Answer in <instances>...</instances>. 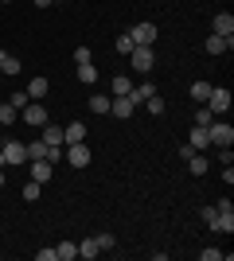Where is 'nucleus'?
I'll return each mask as SVG.
<instances>
[{
  "label": "nucleus",
  "instance_id": "nucleus-1",
  "mask_svg": "<svg viewBox=\"0 0 234 261\" xmlns=\"http://www.w3.org/2000/svg\"><path fill=\"white\" fill-rule=\"evenodd\" d=\"M207 133H211V144H215V148H230V144H234V129L226 125V121H219V117L207 125Z\"/></svg>",
  "mask_w": 234,
  "mask_h": 261
},
{
  "label": "nucleus",
  "instance_id": "nucleus-2",
  "mask_svg": "<svg viewBox=\"0 0 234 261\" xmlns=\"http://www.w3.org/2000/svg\"><path fill=\"white\" fill-rule=\"evenodd\" d=\"M23 160H28V144L8 141L4 148H0V168H12V164H23Z\"/></svg>",
  "mask_w": 234,
  "mask_h": 261
},
{
  "label": "nucleus",
  "instance_id": "nucleus-3",
  "mask_svg": "<svg viewBox=\"0 0 234 261\" xmlns=\"http://www.w3.org/2000/svg\"><path fill=\"white\" fill-rule=\"evenodd\" d=\"M156 35H160V32H156V23H133V32H129V39H133V47H152L156 43Z\"/></svg>",
  "mask_w": 234,
  "mask_h": 261
},
{
  "label": "nucleus",
  "instance_id": "nucleus-4",
  "mask_svg": "<svg viewBox=\"0 0 234 261\" xmlns=\"http://www.w3.org/2000/svg\"><path fill=\"white\" fill-rule=\"evenodd\" d=\"M90 148H86V141H74V144H67V152H63V160H70V168H86L90 164Z\"/></svg>",
  "mask_w": 234,
  "mask_h": 261
},
{
  "label": "nucleus",
  "instance_id": "nucleus-5",
  "mask_svg": "<svg viewBox=\"0 0 234 261\" xmlns=\"http://www.w3.org/2000/svg\"><path fill=\"white\" fill-rule=\"evenodd\" d=\"M20 117L28 121V125H35V129H39V125H47V109H43V101H28V106L20 109Z\"/></svg>",
  "mask_w": 234,
  "mask_h": 261
},
{
  "label": "nucleus",
  "instance_id": "nucleus-6",
  "mask_svg": "<svg viewBox=\"0 0 234 261\" xmlns=\"http://www.w3.org/2000/svg\"><path fill=\"white\" fill-rule=\"evenodd\" d=\"M203 106H207V109H211V113H215V117H223V113H226V109H230V90H211V98H207V101H203Z\"/></svg>",
  "mask_w": 234,
  "mask_h": 261
},
{
  "label": "nucleus",
  "instance_id": "nucleus-7",
  "mask_svg": "<svg viewBox=\"0 0 234 261\" xmlns=\"http://www.w3.org/2000/svg\"><path fill=\"white\" fill-rule=\"evenodd\" d=\"M129 55H133V70H137V74H148V70H152V63H156L152 47H133Z\"/></svg>",
  "mask_w": 234,
  "mask_h": 261
},
{
  "label": "nucleus",
  "instance_id": "nucleus-8",
  "mask_svg": "<svg viewBox=\"0 0 234 261\" xmlns=\"http://www.w3.org/2000/svg\"><path fill=\"white\" fill-rule=\"evenodd\" d=\"M230 47H234V35H226V39H223V35H211V39L203 43V51L219 59V55H226V51H230Z\"/></svg>",
  "mask_w": 234,
  "mask_h": 261
},
{
  "label": "nucleus",
  "instance_id": "nucleus-9",
  "mask_svg": "<svg viewBox=\"0 0 234 261\" xmlns=\"http://www.w3.org/2000/svg\"><path fill=\"white\" fill-rule=\"evenodd\" d=\"M133 101H129V98H125V94H113V98H110V113H113V117H133Z\"/></svg>",
  "mask_w": 234,
  "mask_h": 261
},
{
  "label": "nucleus",
  "instance_id": "nucleus-10",
  "mask_svg": "<svg viewBox=\"0 0 234 261\" xmlns=\"http://www.w3.org/2000/svg\"><path fill=\"white\" fill-rule=\"evenodd\" d=\"M191 148L195 152H203V148H211V133H207V125H191Z\"/></svg>",
  "mask_w": 234,
  "mask_h": 261
},
{
  "label": "nucleus",
  "instance_id": "nucleus-11",
  "mask_svg": "<svg viewBox=\"0 0 234 261\" xmlns=\"http://www.w3.org/2000/svg\"><path fill=\"white\" fill-rule=\"evenodd\" d=\"M211 28H215V35H223V39H226V35H234V16H230V12H219Z\"/></svg>",
  "mask_w": 234,
  "mask_h": 261
},
{
  "label": "nucleus",
  "instance_id": "nucleus-12",
  "mask_svg": "<svg viewBox=\"0 0 234 261\" xmlns=\"http://www.w3.org/2000/svg\"><path fill=\"white\" fill-rule=\"evenodd\" d=\"M74 141H86V125L82 121H70L67 129H63V144H74Z\"/></svg>",
  "mask_w": 234,
  "mask_h": 261
},
{
  "label": "nucleus",
  "instance_id": "nucleus-13",
  "mask_svg": "<svg viewBox=\"0 0 234 261\" xmlns=\"http://www.w3.org/2000/svg\"><path fill=\"white\" fill-rule=\"evenodd\" d=\"M20 66H23V63L16 59V55L0 51V74H8V78H12V74H20Z\"/></svg>",
  "mask_w": 234,
  "mask_h": 261
},
{
  "label": "nucleus",
  "instance_id": "nucleus-14",
  "mask_svg": "<svg viewBox=\"0 0 234 261\" xmlns=\"http://www.w3.org/2000/svg\"><path fill=\"white\" fill-rule=\"evenodd\" d=\"M51 168H55V164H47V160H32V179H35V184H47V179H51Z\"/></svg>",
  "mask_w": 234,
  "mask_h": 261
},
{
  "label": "nucleus",
  "instance_id": "nucleus-15",
  "mask_svg": "<svg viewBox=\"0 0 234 261\" xmlns=\"http://www.w3.org/2000/svg\"><path fill=\"white\" fill-rule=\"evenodd\" d=\"M152 94H156V86H152V82H145V86L129 90V101H133V106H145V101L152 98Z\"/></svg>",
  "mask_w": 234,
  "mask_h": 261
},
{
  "label": "nucleus",
  "instance_id": "nucleus-16",
  "mask_svg": "<svg viewBox=\"0 0 234 261\" xmlns=\"http://www.w3.org/2000/svg\"><path fill=\"white\" fill-rule=\"evenodd\" d=\"M207 168H211V164H207V156H203V152L188 156V172L195 175V179H199V175H207Z\"/></svg>",
  "mask_w": 234,
  "mask_h": 261
},
{
  "label": "nucleus",
  "instance_id": "nucleus-17",
  "mask_svg": "<svg viewBox=\"0 0 234 261\" xmlns=\"http://www.w3.org/2000/svg\"><path fill=\"white\" fill-rule=\"evenodd\" d=\"M43 94H47V78L39 74V78L28 82V98H32V101H43Z\"/></svg>",
  "mask_w": 234,
  "mask_h": 261
},
{
  "label": "nucleus",
  "instance_id": "nucleus-18",
  "mask_svg": "<svg viewBox=\"0 0 234 261\" xmlns=\"http://www.w3.org/2000/svg\"><path fill=\"white\" fill-rule=\"evenodd\" d=\"M55 257L59 261H74L78 257V246H74V242H59V246H55Z\"/></svg>",
  "mask_w": 234,
  "mask_h": 261
},
{
  "label": "nucleus",
  "instance_id": "nucleus-19",
  "mask_svg": "<svg viewBox=\"0 0 234 261\" xmlns=\"http://www.w3.org/2000/svg\"><path fill=\"white\" fill-rule=\"evenodd\" d=\"M207 226H211V230H223V234H230V230H234V215H215Z\"/></svg>",
  "mask_w": 234,
  "mask_h": 261
},
{
  "label": "nucleus",
  "instance_id": "nucleus-20",
  "mask_svg": "<svg viewBox=\"0 0 234 261\" xmlns=\"http://www.w3.org/2000/svg\"><path fill=\"white\" fill-rule=\"evenodd\" d=\"M98 238H86V242H78V257H98Z\"/></svg>",
  "mask_w": 234,
  "mask_h": 261
},
{
  "label": "nucleus",
  "instance_id": "nucleus-21",
  "mask_svg": "<svg viewBox=\"0 0 234 261\" xmlns=\"http://www.w3.org/2000/svg\"><path fill=\"white\" fill-rule=\"evenodd\" d=\"M94 78H98V66H94V63H78V82H86V86H90Z\"/></svg>",
  "mask_w": 234,
  "mask_h": 261
},
{
  "label": "nucleus",
  "instance_id": "nucleus-22",
  "mask_svg": "<svg viewBox=\"0 0 234 261\" xmlns=\"http://www.w3.org/2000/svg\"><path fill=\"white\" fill-rule=\"evenodd\" d=\"M211 82H195V86H191V98H195V101H199V106H203V101H207V98H211Z\"/></svg>",
  "mask_w": 234,
  "mask_h": 261
},
{
  "label": "nucleus",
  "instance_id": "nucleus-23",
  "mask_svg": "<svg viewBox=\"0 0 234 261\" xmlns=\"http://www.w3.org/2000/svg\"><path fill=\"white\" fill-rule=\"evenodd\" d=\"M43 144H63V129L59 125H43Z\"/></svg>",
  "mask_w": 234,
  "mask_h": 261
},
{
  "label": "nucleus",
  "instance_id": "nucleus-24",
  "mask_svg": "<svg viewBox=\"0 0 234 261\" xmlns=\"http://www.w3.org/2000/svg\"><path fill=\"white\" fill-rule=\"evenodd\" d=\"M16 117H20V109H16V106H8V101H0V125H12Z\"/></svg>",
  "mask_w": 234,
  "mask_h": 261
},
{
  "label": "nucleus",
  "instance_id": "nucleus-25",
  "mask_svg": "<svg viewBox=\"0 0 234 261\" xmlns=\"http://www.w3.org/2000/svg\"><path fill=\"white\" fill-rule=\"evenodd\" d=\"M110 90H113V94H125V98H129V90H133V82H129L125 74H117V78L110 82Z\"/></svg>",
  "mask_w": 234,
  "mask_h": 261
},
{
  "label": "nucleus",
  "instance_id": "nucleus-26",
  "mask_svg": "<svg viewBox=\"0 0 234 261\" xmlns=\"http://www.w3.org/2000/svg\"><path fill=\"white\" fill-rule=\"evenodd\" d=\"M90 109L106 117V113H110V98H106V94H94V98H90Z\"/></svg>",
  "mask_w": 234,
  "mask_h": 261
},
{
  "label": "nucleus",
  "instance_id": "nucleus-27",
  "mask_svg": "<svg viewBox=\"0 0 234 261\" xmlns=\"http://www.w3.org/2000/svg\"><path fill=\"white\" fill-rule=\"evenodd\" d=\"M211 121H215V113H211L207 106H199V109H195V125H211Z\"/></svg>",
  "mask_w": 234,
  "mask_h": 261
},
{
  "label": "nucleus",
  "instance_id": "nucleus-28",
  "mask_svg": "<svg viewBox=\"0 0 234 261\" xmlns=\"http://www.w3.org/2000/svg\"><path fill=\"white\" fill-rule=\"evenodd\" d=\"M145 106H148V113H156V117L164 113V98H160V94H152V98H148Z\"/></svg>",
  "mask_w": 234,
  "mask_h": 261
},
{
  "label": "nucleus",
  "instance_id": "nucleus-29",
  "mask_svg": "<svg viewBox=\"0 0 234 261\" xmlns=\"http://www.w3.org/2000/svg\"><path fill=\"white\" fill-rule=\"evenodd\" d=\"M28 101H32V98H28V90H20V94H8V106H16V109H23Z\"/></svg>",
  "mask_w": 234,
  "mask_h": 261
},
{
  "label": "nucleus",
  "instance_id": "nucleus-30",
  "mask_svg": "<svg viewBox=\"0 0 234 261\" xmlns=\"http://www.w3.org/2000/svg\"><path fill=\"white\" fill-rule=\"evenodd\" d=\"M113 47H117L121 55H129V51H133V39H129V32H125V35H117V43H113Z\"/></svg>",
  "mask_w": 234,
  "mask_h": 261
},
{
  "label": "nucleus",
  "instance_id": "nucleus-31",
  "mask_svg": "<svg viewBox=\"0 0 234 261\" xmlns=\"http://www.w3.org/2000/svg\"><path fill=\"white\" fill-rule=\"evenodd\" d=\"M39 187H43V184H35V179H32V184L23 187V199H28V203H35V199H39Z\"/></svg>",
  "mask_w": 234,
  "mask_h": 261
},
{
  "label": "nucleus",
  "instance_id": "nucleus-32",
  "mask_svg": "<svg viewBox=\"0 0 234 261\" xmlns=\"http://www.w3.org/2000/svg\"><path fill=\"white\" fill-rule=\"evenodd\" d=\"M113 246H117V238H113V234H98V250H101V253L113 250Z\"/></svg>",
  "mask_w": 234,
  "mask_h": 261
},
{
  "label": "nucleus",
  "instance_id": "nucleus-33",
  "mask_svg": "<svg viewBox=\"0 0 234 261\" xmlns=\"http://www.w3.org/2000/svg\"><path fill=\"white\" fill-rule=\"evenodd\" d=\"M199 257H203V261H223V250H203Z\"/></svg>",
  "mask_w": 234,
  "mask_h": 261
},
{
  "label": "nucleus",
  "instance_id": "nucleus-34",
  "mask_svg": "<svg viewBox=\"0 0 234 261\" xmlns=\"http://www.w3.org/2000/svg\"><path fill=\"white\" fill-rule=\"evenodd\" d=\"M74 63H90V47H78V51H74Z\"/></svg>",
  "mask_w": 234,
  "mask_h": 261
},
{
  "label": "nucleus",
  "instance_id": "nucleus-35",
  "mask_svg": "<svg viewBox=\"0 0 234 261\" xmlns=\"http://www.w3.org/2000/svg\"><path fill=\"white\" fill-rule=\"evenodd\" d=\"M219 160H223V168H226V164H234V152L230 148H219Z\"/></svg>",
  "mask_w": 234,
  "mask_h": 261
},
{
  "label": "nucleus",
  "instance_id": "nucleus-36",
  "mask_svg": "<svg viewBox=\"0 0 234 261\" xmlns=\"http://www.w3.org/2000/svg\"><path fill=\"white\" fill-rule=\"evenodd\" d=\"M51 4H55V0H35V8H51Z\"/></svg>",
  "mask_w": 234,
  "mask_h": 261
},
{
  "label": "nucleus",
  "instance_id": "nucleus-37",
  "mask_svg": "<svg viewBox=\"0 0 234 261\" xmlns=\"http://www.w3.org/2000/svg\"><path fill=\"white\" fill-rule=\"evenodd\" d=\"M0 187H4V168H0Z\"/></svg>",
  "mask_w": 234,
  "mask_h": 261
}]
</instances>
